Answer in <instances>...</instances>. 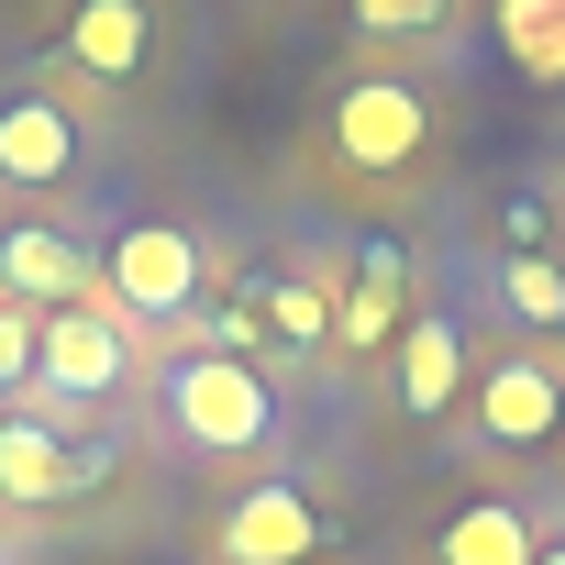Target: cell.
<instances>
[{
  "instance_id": "obj_15",
  "label": "cell",
  "mask_w": 565,
  "mask_h": 565,
  "mask_svg": "<svg viewBox=\"0 0 565 565\" xmlns=\"http://www.w3.org/2000/svg\"><path fill=\"white\" fill-rule=\"evenodd\" d=\"M266 322L289 344H322L333 333V289H311V277H266Z\"/></svg>"
},
{
  "instance_id": "obj_4",
  "label": "cell",
  "mask_w": 565,
  "mask_h": 565,
  "mask_svg": "<svg viewBox=\"0 0 565 565\" xmlns=\"http://www.w3.org/2000/svg\"><path fill=\"white\" fill-rule=\"evenodd\" d=\"M100 289H111V311L178 322V311L200 300V244H189L178 222H122V233L100 244Z\"/></svg>"
},
{
  "instance_id": "obj_1",
  "label": "cell",
  "mask_w": 565,
  "mask_h": 565,
  "mask_svg": "<svg viewBox=\"0 0 565 565\" xmlns=\"http://www.w3.org/2000/svg\"><path fill=\"white\" fill-rule=\"evenodd\" d=\"M167 422H178L189 455H255V444L277 433V388H266L244 355H189V366L167 377Z\"/></svg>"
},
{
  "instance_id": "obj_9",
  "label": "cell",
  "mask_w": 565,
  "mask_h": 565,
  "mask_svg": "<svg viewBox=\"0 0 565 565\" xmlns=\"http://www.w3.org/2000/svg\"><path fill=\"white\" fill-rule=\"evenodd\" d=\"M78 178V122L56 100H0V189H56Z\"/></svg>"
},
{
  "instance_id": "obj_13",
  "label": "cell",
  "mask_w": 565,
  "mask_h": 565,
  "mask_svg": "<svg viewBox=\"0 0 565 565\" xmlns=\"http://www.w3.org/2000/svg\"><path fill=\"white\" fill-rule=\"evenodd\" d=\"M67 56H78V78H134L145 67V0H78Z\"/></svg>"
},
{
  "instance_id": "obj_19",
  "label": "cell",
  "mask_w": 565,
  "mask_h": 565,
  "mask_svg": "<svg viewBox=\"0 0 565 565\" xmlns=\"http://www.w3.org/2000/svg\"><path fill=\"white\" fill-rule=\"evenodd\" d=\"M543 23H565V0H499V45H521V34H543Z\"/></svg>"
},
{
  "instance_id": "obj_3",
  "label": "cell",
  "mask_w": 565,
  "mask_h": 565,
  "mask_svg": "<svg viewBox=\"0 0 565 565\" xmlns=\"http://www.w3.org/2000/svg\"><path fill=\"white\" fill-rule=\"evenodd\" d=\"M34 377H45V399H122L134 388V333H122V311H100V300H78V311H45V333H34Z\"/></svg>"
},
{
  "instance_id": "obj_12",
  "label": "cell",
  "mask_w": 565,
  "mask_h": 565,
  "mask_svg": "<svg viewBox=\"0 0 565 565\" xmlns=\"http://www.w3.org/2000/svg\"><path fill=\"white\" fill-rule=\"evenodd\" d=\"M543 554V532H532V510H510V499H466L455 521H444V565H532Z\"/></svg>"
},
{
  "instance_id": "obj_2",
  "label": "cell",
  "mask_w": 565,
  "mask_h": 565,
  "mask_svg": "<svg viewBox=\"0 0 565 565\" xmlns=\"http://www.w3.org/2000/svg\"><path fill=\"white\" fill-rule=\"evenodd\" d=\"M422 145H433V89H411V78H344L333 156L355 178H399V167H422Z\"/></svg>"
},
{
  "instance_id": "obj_18",
  "label": "cell",
  "mask_w": 565,
  "mask_h": 565,
  "mask_svg": "<svg viewBox=\"0 0 565 565\" xmlns=\"http://www.w3.org/2000/svg\"><path fill=\"white\" fill-rule=\"evenodd\" d=\"M510 56H521V78H543V89H565V23H543V34H521Z\"/></svg>"
},
{
  "instance_id": "obj_11",
  "label": "cell",
  "mask_w": 565,
  "mask_h": 565,
  "mask_svg": "<svg viewBox=\"0 0 565 565\" xmlns=\"http://www.w3.org/2000/svg\"><path fill=\"white\" fill-rule=\"evenodd\" d=\"M333 333H344V355L399 344V244H366L355 255V289L333 300Z\"/></svg>"
},
{
  "instance_id": "obj_8",
  "label": "cell",
  "mask_w": 565,
  "mask_h": 565,
  "mask_svg": "<svg viewBox=\"0 0 565 565\" xmlns=\"http://www.w3.org/2000/svg\"><path fill=\"white\" fill-rule=\"evenodd\" d=\"M399 411L411 422H444L455 399H466V333L444 322V311H422V322H399Z\"/></svg>"
},
{
  "instance_id": "obj_20",
  "label": "cell",
  "mask_w": 565,
  "mask_h": 565,
  "mask_svg": "<svg viewBox=\"0 0 565 565\" xmlns=\"http://www.w3.org/2000/svg\"><path fill=\"white\" fill-rule=\"evenodd\" d=\"M532 565H565V543H543V554H532Z\"/></svg>"
},
{
  "instance_id": "obj_16",
  "label": "cell",
  "mask_w": 565,
  "mask_h": 565,
  "mask_svg": "<svg viewBox=\"0 0 565 565\" xmlns=\"http://www.w3.org/2000/svg\"><path fill=\"white\" fill-rule=\"evenodd\" d=\"M34 333H45V322H34L23 300H0V388H23V377H34Z\"/></svg>"
},
{
  "instance_id": "obj_5",
  "label": "cell",
  "mask_w": 565,
  "mask_h": 565,
  "mask_svg": "<svg viewBox=\"0 0 565 565\" xmlns=\"http://www.w3.org/2000/svg\"><path fill=\"white\" fill-rule=\"evenodd\" d=\"M477 433H488L499 455H543V444L565 433V366H554V355H499V366L477 377Z\"/></svg>"
},
{
  "instance_id": "obj_7",
  "label": "cell",
  "mask_w": 565,
  "mask_h": 565,
  "mask_svg": "<svg viewBox=\"0 0 565 565\" xmlns=\"http://www.w3.org/2000/svg\"><path fill=\"white\" fill-rule=\"evenodd\" d=\"M0 289H12L23 311H78L100 289V255L78 233H56V222H12L0 233Z\"/></svg>"
},
{
  "instance_id": "obj_17",
  "label": "cell",
  "mask_w": 565,
  "mask_h": 565,
  "mask_svg": "<svg viewBox=\"0 0 565 565\" xmlns=\"http://www.w3.org/2000/svg\"><path fill=\"white\" fill-rule=\"evenodd\" d=\"M355 23H366V34H433L444 0H355Z\"/></svg>"
},
{
  "instance_id": "obj_10",
  "label": "cell",
  "mask_w": 565,
  "mask_h": 565,
  "mask_svg": "<svg viewBox=\"0 0 565 565\" xmlns=\"http://www.w3.org/2000/svg\"><path fill=\"white\" fill-rule=\"evenodd\" d=\"M0 499H12V510L78 499V444L56 422H0Z\"/></svg>"
},
{
  "instance_id": "obj_14",
  "label": "cell",
  "mask_w": 565,
  "mask_h": 565,
  "mask_svg": "<svg viewBox=\"0 0 565 565\" xmlns=\"http://www.w3.org/2000/svg\"><path fill=\"white\" fill-rule=\"evenodd\" d=\"M499 300H510V322L565 333V266H554V255H510V266H499Z\"/></svg>"
},
{
  "instance_id": "obj_6",
  "label": "cell",
  "mask_w": 565,
  "mask_h": 565,
  "mask_svg": "<svg viewBox=\"0 0 565 565\" xmlns=\"http://www.w3.org/2000/svg\"><path fill=\"white\" fill-rule=\"evenodd\" d=\"M222 565H311L322 554V510L289 488V477H255L233 510H222Z\"/></svg>"
}]
</instances>
